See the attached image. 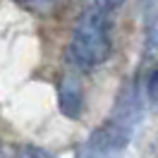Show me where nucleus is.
I'll return each mask as SVG.
<instances>
[{
  "mask_svg": "<svg viewBox=\"0 0 158 158\" xmlns=\"http://www.w3.org/2000/svg\"><path fill=\"white\" fill-rule=\"evenodd\" d=\"M17 5H22L24 10H31V12H39V15H48L58 0H15Z\"/></svg>",
  "mask_w": 158,
  "mask_h": 158,
  "instance_id": "7ed1b4c3",
  "label": "nucleus"
},
{
  "mask_svg": "<svg viewBox=\"0 0 158 158\" xmlns=\"http://www.w3.org/2000/svg\"><path fill=\"white\" fill-rule=\"evenodd\" d=\"M148 94H151V98H158V69L148 79Z\"/></svg>",
  "mask_w": 158,
  "mask_h": 158,
  "instance_id": "39448f33",
  "label": "nucleus"
},
{
  "mask_svg": "<svg viewBox=\"0 0 158 158\" xmlns=\"http://www.w3.org/2000/svg\"><path fill=\"white\" fill-rule=\"evenodd\" d=\"M17 158H50V153L39 146H22L17 151Z\"/></svg>",
  "mask_w": 158,
  "mask_h": 158,
  "instance_id": "20e7f679",
  "label": "nucleus"
},
{
  "mask_svg": "<svg viewBox=\"0 0 158 158\" xmlns=\"http://www.w3.org/2000/svg\"><path fill=\"white\" fill-rule=\"evenodd\" d=\"M81 101H84V96H81L79 79L74 74L65 77L60 84V108H62V113L67 118H77L79 110H81Z\"/></svg>",
  "mask_w": 158,
  "mask_h": 158,
  "instance_id": "f03ea898",
  "label": "nucleus"
},
{
  "mask_svg": "<svg viewBox=\"0 0 158 158\" xmlns=\"http://www.w3.org/2000/svg\"><path fill=\"white\" fill-rule=\"evenodd\" d=\"M110 55L108 19L101 10H89L79 17L67 46V60L77 67H96Z\"/></svg>",
  "mask_w": 158,
  "mask_h": 158,
  "instance_id": "f257e3e1",
  "label": "nucleus"
},
{
  "mask_svg": "<svg viewBox=\"0 0 158 158\" xmlns=\"http://www.w3.org/2000/svg\"><path fill=\"white\" fill-rule=\"evenodd\" d=\"M122 2H125V0H103V5H106L108 10H115V7H120Z\"/></svg>",
  "mask_w": 158,
  "mask_h": 158,
  "instance_id": "423d86ee",
  "label": "nucleus"
}]
</instances>
